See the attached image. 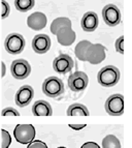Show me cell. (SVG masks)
<instances>
[{
	"instance_id": "obj_1",
	"label": "cell",
	"mask_w": 132,
	"mask_h": 148,
	"mask_svg": "<svg viewBox=\"0 0 132 148\" xmlns=\"http://www.w3.org/2000/svg\"><path fill=\"white\" fill-rule=\"evenodd\" d=\"M105 47L101 44H93L90 40H81L76 46L74 53L81 61H87L89 63L96 65L105 59Z\"/></svg>"
},
{
	"instance_id": "obj_2",
	"label": "cell",
	"mask_w": 132,
	"mask_h": 148,
	"mask_svg": "<svg viewBox=\"0 0 132 148\" xmlns=\"http://www.w3.org/2000/svg\"><path fill=\"white\" fill-rule=\"evenodd\" d=\"M71 25V21L65 17L57 18L51 24V32L56 35L59 44L65 47L71 46L76 38V32L72 30Z\"/></svg>"
},
{
	"instance_id": "obj_3",
	"label": "cell",
	"mask_w": 132,
	"mask_h": 148,
	"mask_svg": "<svg viewBox=\"0 0 132 148\" xmlns=\"http://www.w3.org/2000/svg\"><path fill=\"white\" fill-rule=\"evenodd\" d=\"M120 71L115 65H106L97 74L98 83L103 87H114L120 80Z\"/></svg>"
},
{
	"instance_id": "obj_4",
	"label": "cell",
	"mask_w": 132,
	"mask_h": 148,
	"mask_svg": "<svg viewBox=\"0 0 132 148\" xmlns=\"http://www.w3.org/2000/svg\"><path fill=\"white\" fill-rule=\"evenodd\" d=\"M42 92L51 99L58 97L64 92V83L58 77H49L42 83Z\"/></svg>"
},
{
	"instance_id": "obj_5",
	"label": "cell",
	"mask_w": 132,
	"mask_h": 148,
	"mask_svg": "<svg viewBox=\"0 0 132 148\" xmlns=\"http://www.w3.org/2000/svg\"><path fill=\"white\" fill-rule=\"evenodd\" d=\"M26 46V40L22 34L12 32L6 36L4 40V48L10 55H18L22 53Z\"/></svg>"
},
{
	"instance_id": "obj_6",
	"label": "cell",
	"mask_w": 132,
	"mask_h": 148,
	"mask_svg": "<svg viewBox=\"0 0 132 148\" xmlns=\"http://www.w3.org/2000/svg\"><path fill=\"white\" fill-rule=\"evenodd\" d=\"M35 127L32 124H18L14 130V136L20 144H29L35 138Z\"/></svg>"
},
{
	"instance_id": "obj_7",
	"label": "cell",
	"mask_w": 132,
	"mask_h": 148,
	"mask_svg": "<svg viewBox=\"0 0 132 148\" xmlns=\"http://www.w3.org/2000/svg\"><path fill=\"white\" fill-rule=\"evenodd\" d=\"M105 111L112 116H120L124 113V96L116 93L110 95L104 105Z\"/></svg>"
},
{
	"instance_id": "obj_8",
	"label": "cell",
	"mask_w": 132,
	"mask_h": 148,
	"mask_svg": "<svg viewBox=\"0 0 132 148\" xmlns=\"http://www.w3.org/2000/svg\"><path fill=\"white\" fill-rule=\"evenodd\" d=\"M10 73L17 80H24L31 74V66L29 62L25 59L14 60L10 65Z\"/></svg>"
},
{
	"instance_id": "obj_9",
	"label": "cell",
	"mask_w": 132,
	"mask_h": 148,
	"mask_svg": "<svg viewBox=\"0 0 132 148\" xmlns=\"http://www.w3.org/2000/svg\"><path fill=\"white\" fill-rule=\"evenodd\" d=\"M102 18L108 26L115 27L121 22V12L115 4H108L102 10Z\"/></svg>"
},
{
	"instance_id": "obj_10",
	"label": "cell",
	"mask_w": 132,
	"mask_h": 148,
	"mask_svg": "<svg viewBox=\"0 0 132 148\" xmlns=\"http://www.w3.org/2000/svg\"><path fill=\"white\" fill-rule=\"evenodd\" d=\"M89 84V78L84 72H76L68 78V86L74 92H81L87 88Z\"/></svg>"
},
{
	"instance_id": "obj_11",
	"label": "cell",
	"mask_w": 132,
	"mask_h": 148,
	"mask_svg": "<svg viewBox=\"0 0 132 148\" xmlns=\"http://www.w3.org/2000/svg\"><path fill=\"white\" fill-rule=\"evenodd\" d=\"M73 59L67 54H60L53 61V69L56 73L61 75L68 74L73 69Z\"/></svg>"
},
{
	"instance_id": "obj_12",
	"label": "cell",
	"mask_w": 132,
	"mask_h": 148,
	"mask_svg": "<svg viewBox=\"0 0 132 148\" xmlns=\"http://www.w3.org/2000/svg\"><path fill=\"white\" fill-rule=\"evenodd\" d=\"M34 97V90L30 85H24L17 91L15 96V101L18 107L24 108L30 104Z\"/></svg>"
},
{
	"instance_id": "obj_13",
	"label": "cell",
	"mask_w": 132,
	"mask_h": 148,
	"mask_svg": "<svg viewBox=\"0 0 132 148\" xmlns=\"http://www.w3.org/2000/svg\"><path fill=\"white\" fill-rule=\"evenodd\" d=\"M51 38L48 34H37L32 40V49L37 54H44L51 48Z\"/></svg>"
},
{
	"instance_id": "obj_14",
	"label": "cell",
	"mask_w": 132,
	"mask_h": 148,
	"mask_svg": "<svg viewBox=\"0 0 132 148\" xmlns=\"http://www.w3.org/2000/svg\"><path fill=\"white\" fill-rule=\"evenodd\" d=\"M47 23H48L47 16L40 12H33L27 19L28 27L31 28L34 31H39V30L44 29L47 26Z\"/></svg>"
},
{
	"instance_id": "obj_15",
	"label": "cell",
	"mask_w": 132,
	"mask_h": 148,
	"mask_svg": "<svg viewBox=\"0 0 132 148\" xmlns=\"http://www.w3.org/2000/svg\"><path fill=\"white\" fill-rule=\"evenodd\" d=\"M99 20H98V16L94 12H87L83 16L81 21V26L84 31L86 32H93L97 29Z\"/></svg>"
},
{
	"instance_id": "obj_16",
	"label": "cell",
	"mask_w": 132,
	"mask_h": 148,
	"mask_svg": "<svg viewBox=\"0 0 132 148\" xmlns=\"http://www.w3.org/2000/svg\"><path fill=\"white\" fill-rule=\"evenodd\" d=\"M32 113L34 116H51L53 115V109L47 101H37L33 104Z\"/></svg>"
},
{
	"instance_id": "obj_17",
	"label": "cell",
	"mask_w": 132,
	"mask_h": 148,
	"mask_svg": "<svg viewBox=\"0 0 132 148\" xmlns=\"http://www.w3.org/2000/svg\"><path fill=\"white\" fill-rule=\"evenodd\" d=\"M66 114L68 116H88L90 113H89L88 108L85 105L74 103L68 107Z\"/></svg>"
},
{
	"instance_id": "obj_18",
	"label": "cell",
	"mask_w": 132,
	"mask_h": 148,
	"mask_svg": "<svg viewBox=\"0 0 132 148\" xmlns=\"http://www.w3.org/2000/svg\"><path fill=\"white\" fill-rule=\"evenodd\" d=\"M35 0H15V6L19 12H27L34 8Z\"/></svg>"
},
{
	"instance_id": "obj_19",
	"label": "cell",
	"mask_w": 132,
	"mask_h": 148,
	"mask_svg": "<svg viewBox=\"0 0 132 148\" xmlns=\"http://www.w3.org/2000/svg\"><path fill=\"white\" fill-rule=\"evenodd\" d=\"M102 148H121V142L115 135H108L102 140Z\"/></svg>"
},
{
	"instance_id": "obj_20",
	"label": "cell",
	"mask_w": 132,
	"mask_h": 148,
	"mask_svg": "<svg viewBox=\"0 0 132 148\" xmlns=\"http://www.w3.org/2000/svg\"><path fill=\"white\" fill-rule=\"evenodd\" d=\"M1 138H2V143H1V148H8L12 144V137L10 133L5 130H1Z\"/></svg>"
},
{
	"instance_id": "obj_21",
	"label": "cell",
	"mask_w": 132,
	"mask_h": 148,
	"mask_svg": "<svg viewBox=\"0 0 132 148\" xmlns=\"http://www.w3.org/2000/svg\"><path fill=\"white\" fill-rule=\"evenodd\" d=\"M1 4H2V10H1V19L4 20L10 16V4L6 0H1Z\"/></svg>"
},
{
	"instance_id": "obj_22",
	"label": "cell",
	"mask_w": 132,
	"mask_h": 148,
	"mask_svg": "<svg viewBox=\"0 0 132 148\" xmlns=\"http://www.w3.org/2000/svg\"><path fill=\"white\" fill-rule=\"evenodd\" d=\"M1 115L2 116H19L20 115V112L17 111L15 108H12V107H8V108H5L2 110L1 112Z\"/></svg>"
},
{
	"instance_id": "obj_23",
	"label": "cell",
	"mask_w": 132,
	"mask_h": 148,
	"mask_svg": "<svg viewBox=\"0 0 132 148\" xmlns=\"http://www.w3.org/2000/svg\"><path fill=\"white\" fill-rule=\"evenodd\" d=\"M116 51L120 54H124V36H120L115 42Z\"/></svg>"
},
{
	"instance_id": "obj_24",
	"label": "cell",
	"mask_w": 132,
	"mask_h": 148,
	"mask_svg": "<svg viewBox=\"0 0 132 148\" xmlns=\"http://www.w3.org/2000/svg\"><path fill=\"white\" fill-rule=\"evenodd\" d=\"M27 148H48L47 144L40 140H33L28 144Z\"/></svg>"
},
{
	"instance_id": "obj_25",
	"label": "cell",
	"mask_w": 132,
	"mask_h": 148,
	"mask_svg": "<svg viewBox=\"0 0 132 148\" xmlns=\"http://www.w3.org/2000/svg\"><path fill=\"white\" fill-rule=\"evenodd\" d=\"M81 148H100V147L95 142H86L85 144L82 145Z\"/></svg>"
},
{
	"instance_id": "obj_26",
	"label": "cell",
	"mask_w": 132,
	"mask_h": 148,
	"mask_svg": "<svg viewBox=\"0 0 132 148\" xmlns=\"http://www.w3.org/2000/svg\"><path fill=\"white\" fill-rule=\"evenodd\" d=\"M86 126H87V124H69V127L74 130V131H81Z\"/></svg>"
},
{
	"instance_id": "obj_27",
	"label": "cell",
	"mask_w": 132,
	"mask_h": 148,
	"mask_svg": "<svg viewBox=\"0 0 132 148\" xmlns=\"http://www.w3.org/2000/svg\"><path fill=\"white\" fill-rule=\"evenodd\" d=\"M5 74H6V65H5L4 62H1V77H4Z\"/></svg>"
},
{
	"instance_id": "obj_28",
	"label": "cell",
	"mask_w": 132,
	"mask_h": 148,
	"mask_svg": "<svg viewBox=\"0 0 132 148\" xmlns=\"http://www.w3.org/2000/svg\"><path fill=\"white\" fill-rule=\"evenodd\" d=\"M58 148H66V147H64V146H61V147H58Z\"/></svg>"
}]
</instances>
